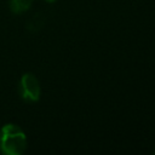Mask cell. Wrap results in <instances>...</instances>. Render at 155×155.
<instances>
[{
    "mask_svg": "<svg viewBox=\"0 0 155 155\" xmlns=\"http://www.w3.org/2000/svg\"><path fill=\"white\" fill-rule=\"evenodd\" d=\"M34 0H10V8L13 13H22L29 10Z\"/></svg>",
    "mask_w": 155,
    "mask_h": 155,
    "instance_id": "cell-3",
    "label": "cell"
},
{
    "mask_svg": "<svg viewBox=\"0 0 155 155\" xmlns=\"http://www.w3.org/2000/svg\"><path fill=\"white\" fill-rule=\"evenodd\" d=\"M19 93L25 102H36L40 98V84L31 73L22 75L19 81Z\"/></svg>",
    "mask_w": 155,
    "mask_h": 155,
    "instance_id": "cell-2",
    "label": "cell"
},
{
    "mask_svg": "<svg viewBox=\"0 0 155 155\" xmlns=\"http://www.w3.org/2000/svg\"><path fill=\"white\" fill-rule=\"evenodd\" d=\"M39 17H40V15H35V16L30 19V22L28 23V29H29V30L34 31V30H39V29L41 28L42 24H39V23H38Z\"/></svg>",
    "mask_w": 155,
    "mask_h": 155,
    "instance_id": "cell-4",
    "label": "cell"
},
{
    "mask_svg": "<svg viewBox=\"0 0 155 155\" xmlns=\"http://www.w3.org/2000/svg\"><path fill=\"white\" fill-rule=\"evenodd\" d=\"M45 1H46V2H48V4H52V2H54L56 0H45Z\"/></svg>",
    "mask_w": 155,
    "mask_h": 155,
    "instance_id": "cell-5",
    "label": "cell"
},
{
    "mask_svg": "<svg viewBox=\"0 0 155 155\" xmlns=\"http://www.w3.org/2000/svg\"><path fill=\"white\" fill-rule=\"evenodd\" d=\"M27 148V136L15 124H6L0 130V150L6 155H21Z\"/></svg>",
    "mask_w": 155,
    "mask_h": 155,
    "instance_id": "cell-1",
    "label": "cell"
}]
</instances>
